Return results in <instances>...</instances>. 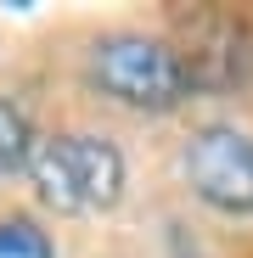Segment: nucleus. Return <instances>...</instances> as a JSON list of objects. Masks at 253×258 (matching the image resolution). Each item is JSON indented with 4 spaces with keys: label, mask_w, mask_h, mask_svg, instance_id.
Instances as JSON below:
<instances>
[{
    "label": "nucleus",
    "mask_w": 253,
    "mask_h": 258,
    "mask_svg": "<svg viewBox=\"0 0 253 258\" xmlns=\"http://www.w3.org/2000/svg\"><path fill=\"white\" fill-rule=\"evenodd\" d=\"M34 141H39V129H34L28 107H23L17 96H0V180H6V174H23Z\"/></svg>",
    "instance_id": "nucleus-4"
},
{
    "label": "nucleus",
    "mask_w": 253,
    "mask_h": 258,
    "mask_svg": "<svg viewBox=\"0 0 253 258\" xmlns=\"http://www.w3.org/2000/svg\"><path fill=\"white\" fill-rule=\"evenodd\" d=\"M0 258H57V241L34 213H6L0 219Z\"/></svg>",
    "instance_id": "nucleus-5"
},
{
    "label": "nucleus",
    "mask_w": 253,
    "mask_h": 258,
    "mask_svg": "<svg viewBox=\"0 0 253 258\" xmlns=\"http://www.w3.org/2000/svg\"><path fill=\"white\" fill-rule=\"evenodd\" d=\"M23 174L39 208L62 219H96L130 197V152L102 129H57L34 141Z\"/></svg>",
    "instance_id": "nucleus-2"
},
{
    "label": "nucleus",
    "mask_w": 253,
    "mask_h": 258,
    "mask_svg": "<svg viewBox=\"0 0 253 258\" xmlns=\"http://www.w3.org/2000/svg\"><path fill=\"white\" fill-rule=\"evenodd\" d=\"M180 180L208 213L247 225L253 219V129L231 118L197 123L180 141Z\"/></svg>",
    "instance_id": "nucleus-3"
},
{
    "label": "nucleus",
    "mask_w": 253,
    "mask_h": 258,
    "mask_svg": "<svg viewBox=\"0 0 253 258\" xmlns=\"http://www.w3.org/2000/svg\"><path fill=\"white\" fill-rule=\"evenodd\" d=\"M79 73L90 84V96L107 107H124L135 118H169L197 101V62L180 51L169 34L152 28H107L96 34L79 56Z\"/></svg>",
    "instance_id": "nucleus-1"
}]
</instances>
